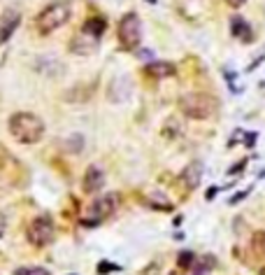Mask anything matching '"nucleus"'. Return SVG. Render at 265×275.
I'll return each instance as SVG.
<instances>
[{"instance_id": "obj_19", "label": "nucleus", "mask_w": 265, "mask_h": 275, "mask_svg": "<svg viewBox=\"0 0 265 275\" xmlns=\"http://www.w3.org/2000/svg\"><path fill=\"white\" fill-rule=\"evenodd\" d=\"M193 259H195L193 252H181L179 254V266L181 268H191L193 266Z\"/></svg>"}, {"instance_id": "obj_24", "label": "nucleus", "mask_w": 265, "mask_h": 275, "mask_svg": "<svg viewBox=\"0 0 265 275\" xmlns=\"http://www.w3.org/2000/svg\"><path fill=\"white\" fill-rule=\"evenodd\" d=\"M244 196H247V191H242V194H237V196H233V201H230V203H237V201H242Z\"/></svg>"}, {"instance_id": "obj_7", "label": "nucleus", "mask_w": 265, "mask_h": 275, "mask_svg": "<svg viewBox=\"0 0 265 275\" xmlns=\"http://www.w3.org/2000/svg\"><path fill=\"white\" fill-rule=\"evenodd\" d=\"M100 47V35H95L91 30L82 28L77 35L72 37L70 42V51L72 54H77V56H88V54H95Z\"/></svg>"}, {"instance_id": "obj_20", "label": "nucleus", "mask_w": 265, "mask_h": 275, "mask_svg": "<svg viewBox=\"0 0 265 275\" xmlns=\"http://www.w3.org/2000/svg\"><path fill=\"white\" fill-rule=\"evenodd\" d=\"M188 275H209V268H205V266H191V268H188Z\"/></svg>"}, {"instance_id": "obj_6", "label": "nucleus", "mask_w": 265, "mask_h": 275, "mask_svg": "<svg viewBox=\"0 0 265 275\" xmlns=\"http://www.w3.org/2000/svg\"><path fill=\"white\" fill-rule=\"evenodd\" d=\"M140 40H142V21H140V16L135 12H130L119 23V42L126 49H135Z\"/></svg>"}, {"instance_id": "obj_11", "label": "nucleus", "mask_w": 265, "mask_h": 275, "mask_svg": "<svg viewBox=\"0 0 265 275\" xmlns=\"http://www.w3.org/2000/svg\"><path fill=\"white\" fill-rule=\"evenodd\" d=\"M202 180V163L200 161H191L184 170H181V182H184V187L188 189V191H193L198 184H200Z\"/></svg>"}, {"instance_id": "obj_22", "label": "nucleus", "mask_w": 265, "mask_h": 275, "mask_svg": "<svg viewBox=\"0 0 265 275\" xmlns=\"http://www.w3.org/2000/svg\"><path fill=\"white\" fill-rule=\"evenodd\" d=\"M226 2H228L230 7H242V5L247 2V0H226Z\"/></svg>"}, {"instance_id": "obj_25", "label": "nucleus", "mask_w": 265, "mask_h": 275, "mask_svg": "<svg viewBox=\"0 0 265 275\" xmlns=\"http://www.w3.org/2000/svg\"><path fill=\"white\" fill-rule=\"evenodd\" d=\"M149 2H156V0H149Z\"/></svg>"}, {"instance_id": "obj_21", "label": "nucleus", "mask_w": 265, "mask_h": 275, "mask_svg": "<svg viewBox=\"0 0 265 275\" xmlns=\"http://www.w3.org/2000/svg\"><path fill=\"white\" fill-rule=\"evenodd\" d=\"M5 231H7V217H5V215L0 212V238L5 236Z\"/></svg>"}, {"instance_id": "obj_15", "label": "nucleus", "mask_w": 265, "mask_h": 275, "mask_svg": "<svg viewBox=\"0 0 265 275\" xmlns=\"http://www.w3.org/2000/svg\"><path fill=\"white\" fill-rule=\"evenodd\" d=\"M105 19H100V16H93V19H88V21L84 23L86 30H91V33H95V35H102V30H105Z\"/></svg>"}, {"instance_id": "obj_9", "label": "nucleus", "mask_w": 265, "mask_h": 275, "mask_svg": "<svg viewBox=\"0 0 265 275\" xmlns=\"http://www.w3.org/2000/svg\"><path fill=\"white\" fill-rule=\"evenodd\" d=\"M16 170H19V161L0 145V187H12L16 180Z\"/></svg>"}, {"instance_id": "obj_12", "label": "nucleus", "mask_w": 265, "mask_h": 275, "mask_svg": "<svg viewBox=\"0 0 265 275\" xmlns=\"http://www.w3.org/2000/svg\"><path fill=\"white\" fill-rule=\"evenodd\" d=\"M147 73L156 80H163V77H172L175 75V65L170 61H156V63H149L147 65Z\"/></svg>"}, {"instance_id": "obj_14", "label": "nucleus", "mask_w": 265, "mask_h": 275, "mask_svg": "<svg viewBox=\"0 0 265 275\" xmlns=\"http://www.w3.org/2000/svg\"><path fill=\"white\" fill-rule=\"evenodd\" d=\"M179 122H177V119H175V117H170V119H168V122H165L163 124V136L165 138H170V140H172V138H177V136H179Z\"/></svg>"}, {"instance_id": "obj_2", "label": "nucleus", "mask_w": 265, "mask_h": 275, "mask_svg": "<svg viewBox=\"0 0 265 275\" xmlns=\"http://www.w3.org/2000/svg\"><path fill=\"white\" fill-rule=\"evenodd\" d=\"M179 112L188 119H212L216 115V110H219V101H216L214 96L205 94V91H188L179 98Z\"/></svg>"}, {"instance_id": "obj_5", "label": "nucleus", "mask_w": 265, "mask_h": 275, "mask_svg": "<svg viewBox=\"0 0 265 275\" xmlns=\"http://www.w3.org/2000/svg\"><path fill=\"white\" fill-rule=\"evenodd\" d=\"M26 236H28V243L33 247H47L51 240H54V236H56L54 219H51L49 215H40V217H35L28 224Z\"/></svg>"}, {"instance_id": "obj_17", "label": "nucleus", "mask_w": 265, "mask_h": 275, "mask_svg": "<svg viewBox=\"0 0 265 275\" xmlns=\"http://www.w3.org/2000/svg\"><path fill=\"white\" fill-rule=\"evenodd\" d=\"M63 147H65V152H75L77 154L82 147H84V140H82V136H72V138H68L63 142Z\"/></svg>"}, {"instance_id": "obj_16", "label": "nucleus", "mask_w": 265, "mask_h": 275, "mask_svg": "<svg viewBox=\"0 0 265 275\" xmlns=\"http://www.w3.org/2000/svg\"><path fill=\"white\" fill-rule=\"evenodd\" d=\"M251 247L258 257H265V231L254 233V240H251Z\"/></svg>"}, {"instance_id": "obj_18", "label": "nucleus", "mask_w": 265, "mask_h": 275, "mask_svg": "<svg viewBox=\"0 0 265 275\" xmlns=\"http://www.w3.org/2000/svg\"><path fill=\"white\" fill-rule=\"evenodd\" d=\"M14 275H49V271L42 266H23V268H16Z\"/></svg>"}, {"instance_id": "obj_13", "label": "nucleus", "mask_w": 265, "mask_h": 275, "mask_svg": "<svg viewBox=\"0 0 265 275\" xmlns=\"http://www.w3.org/2000/svg\"><path fill=\"white\" fill-rule=\"evenodd\" d=\"M230 30H233V35L240 37L242 42H251V28L242 16H233V19H230Z\"/></svg>"}, {"instance_id": "obj_23", "label": "nucleus", "mask_w": 265, "mask_h": 275, "mask_svg": "<svg viewBox=\"0 0 265 275\" xmlns=\"http://www.w3.org/2000/svg\"><path fill=\"white\" fill-rule=\"evenodd\" d=\"M109 268H114L112 264H100V273H109Z\"/></svg>"}, {"instance_id": "obj_8", "label": "nucleus", "mask_w": 265, "mask_h": 275, "mask_svg": "<svg viewBox=\"0 0 265 275\" xmlns=\"http://www.w3.org/2000/svg\"><path fill=\"white\" fill-rule=\"evenodd\" d=\"M21 23V12L16 7H7L0 12V44H5Z\"/></svg>"}, {"instance_id": "obj_10", "label": "nucleus", "mask_w": 265, "mask_h": 275, "mask_svg": "<svg viewBox=\"0 0 265 275\" xmlns=\"http://www.w3.org/2000/svg\"><path fill=\"white\" fill-rule=\"evenodd\" d=\"M105 187V173L100 166H91L84 175V191L86 194H95Z\"/></svg>"}, {"instance_id": "obj_4", "label": "nucleus", "mask_w": 265, "mask_h": 275, "mask_svg": "<svg viewBox=\"0 0 265 275\" xmlns=\"http://www.w3.org/2000/svg\"><path fill=\"white\" fill-rule=\"evenodd\" d=\"M119 203H121V198H119V194H116V191H109V194L98 196V198H95V201L91 203L88 208H86L84 224L86 226H98V224H102L105 219H109L116 212Z\"/></svg>"}, {"instance_id": "obj_1", "label": "nucleus", "mask_w": 265, "mask_h": 275, "mask_svg": "<svg viewBox=\"0 0 265 275\" xmlns=\"http://www.w3.org/2000/svg\"><path fill=\"white\" fill-rule=\"evenodd\" d=\"M9 136L21 145H35L44 138V122L33 112H16L7 122Z\"/></svg>"}, {"instance_id": "obj_3", "label": "nucleus", "mask_w": 265, "mask_h": 275, "mask_svg": "<svg viewBox=\"0 0 265 275\" xmlns=\"http://www.w3.org/2000/svg\"><path fill=\"white\" fill-rule=\"evenodd\" d=\"M70 16H72L70 2H65V0L51 2V5H47V7L35 16V30L40 35H51V33H56L58 28H63L65 23L70 21Z\"/></svg>"}]
</instances>
